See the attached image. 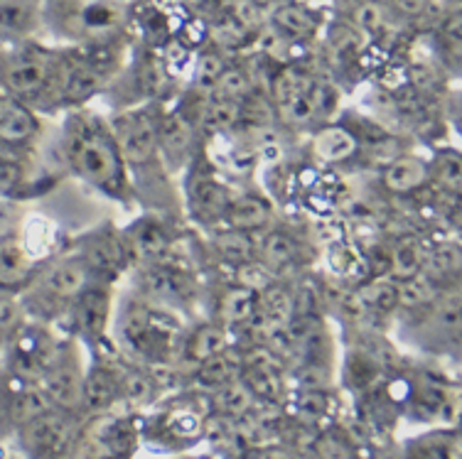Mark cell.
<instances>
[{
    "instance_id": "obj_1",
    "label": "cell",
    "mask_w": 462,
    "mask_h": 459,
    "mask_svg": "<svg viewBox=\"0 0 462 459\" xmlns=\"http://www.w3.org/2000/svg\"><path fill=\"white\" fill-rule=\"evenodd\" d=\"M57 152L62 168L71 177H77L81 185L94 189L108 202L134 207L135 195L131 172L116 142L108 115L89 106L67 111L57 138Z\"/></svg>"
},
{
    "instance_id": "obj_2",
    "label": "cell",
    "mask_w": 462,
    "mask_h": 459,
    "mask_svg": "<svg viewBox=\"0 0 462 459\" xmlns=\"http://www.w3.org/2000/svg\"><path fill=\"white\" fill-rule=\"evenodd\" d=\"M189 319L134 288L116 292L111 344L124 359L148 369H172L180 362Z\"/></svg>"
},
{
    "instance_id": "obj_3",
    "label": "cell",
    "mask_w": 462,
    "mask_h": 459,
    "mask_svg": "<svg viewBox=\"0 0 462 459\" xmlns=\"http://www.w3.org/2000/svg\"><path fill=\"white\" fill-rule=\"evenodd\" d=\"M62 44L42 37L0 44V88L42 115L62 114Z\"/></svg>"
},
{
    "instance_id": "obj_4",
    "label": "cell",
    "mask_w": 462,
    "mask_h": 459,
    "mask_svg": "<svg viewBox=\"0 0 462 459\" xmlns=\"http://www.w3.org/2000/svg\"><path fill=\"white\" fill-rule=\"evenodd\" d=\"M89 283L91 278L81 258L71 251L69 243H64L42 258L32 280L20 292V302L30 319L60 327L71 302Z\"/></svg>"
},
{
    "instance_id": "obj_5",
    "label": "cell",
    "mask_w": 462,
    "mask_h": 459,
    "mask_svg": "<svg viewBox=\"0 0 462 459\" xmlns=\"http://www.w3.org/2000/svg\"><path fill=\"white\" fill-rule=\"evenodd\" d=\"M45 30L71 47L124 40L128 10L121 0H42Z\"/></svg>"
},
{
    "instance_id": "obj_6",
    "label": "cell",
    "mask_w": 462,
    "mask_h": 459,
    "mask_svg": "<svg viewBox=\"0 0 462 459\" xmlns=\"http://www.w3.org/2000/svg\"><path fill=\"white\" fill-rule=\"evenodd\" d=\"M396 317H401L403 339L428 356H448L460 352V290H440L430 300L420 302L416 308L401 309Z\"/></svg>"
},
{
    "instance_id": "obj_7",
    "label": "cell",
    "mask_w": 462,
    "mask_h": 459,
    "mask_svg": "<svg viewBox=\"0 0 462 459\" xmlns=\"http://www.w3.org/2000/svg\"><path fill=\"white\" fill-rule=\"evenodd\" d=\"M231 197L234 189L226 175L199 148V152L182 172V189H180L182 214L199 229H217L222 226Z\"/></svg>"
},
{
    "instance_id": "obj_8",
    "label": "cell",
    "mask_w": 462,
    "mask_h": 459,
    "mask_svg": "<svg viewBox=\"0 0 462 459\" xmlns=\"http://www.w3.org/2000/svg\"><path fill=\"white\" fill-rule=\"evenodd\" d=\"M84 416L64 408H47L15 427L20 459H74L81 450Z\"/></svg>"
},
{
    "instance_id": "obj_9",
    "label": "cell",
    "mask_w": 462,
    "mask_h": 459,
    "mask_svg": "<svg viewBox=\"0 0 462 459\" xmlns=\"http://www.w3.org/2000/svg\"><path fill=\"white\" fill-rule=\"evenodd\" d=\"M69 246L81 258L91 283L118 288L134 268V253L125 239V231L108 221L74 236Z\"/></svg>"
},
{
    "instance_id": "obj_10",
    "label": "cell",
    "mask_w": 462,
    "mask_h": 459,
    "mask_svg": "<svg viewBox=\"0 0 462 459\" xmlns=\"http://www.w3.org/2000/svg\"><path fill=\"white\" fill-rule=\"evenodd\" d=\"M114 285L89 283L71 302L67 315L60 322V332L74 336L89 353L114 349L111 344V322H114L116 308Z\"/></svg>"
},
{
    "instance_id": "obj_11",
    "label": "cell",
    "mask_w": 462,
    "mask_h": 459,
    "mask_svg": "<svg viewBox=\"0 0 462 459\" xmlns=\"http://www.w3.org/2000/svg\"><path fill=\"white\" fill-rule=\"evenodd\" d=\"M87 363H89V352L74 336L62 332L57 352L40 379V386L54 408H64L81 416V386H84Z\"/></svg>"
},
{
    "instance_id": "obj_12",
    "label": "cell",
    "mask_w": 462,
    "mask_h": 459,
    "mask_svg": "<svg viewBox=\"0 0 462 459\" xmlns=\"http://www.w3.org/2000/svg\"><path fill=\"white\" fill-rule=\"evenodd\" d=\"M403 413L430 427L457 423V389L436 372H420L418 376H403Z\"/></svg>"
},
{
    "instance_id": "obj_13",
    "label": "cell",
    "mask_w": 462,
    "mask_h": 459,
    "mask_svg": "<svg viewBox=\"0 0 462 459\" xmlns=\"http://www.w3.org/2000/svg\"><path fill=\"white\" fill-rule=\"evenodd\" d=\"M310 246L295 234L273 224L271 229L256 234V261L254 263L271 280H298L310 265Z\"/></svg>"
},
{
    "instance_id": "obj_14",
    "label": "cell",
    "mask_w": 462,
    "mask_h": 459,
    "mask_svg": "<svg viewBox=\"0 0 462 459\" xmlns=\"http://www.w3.org/2000/svg\"><path fill=\"white\" fill-rule=\"evenodd\" d=\"M199 128L189 115L178 106H165L161 104L158 111V151H161L162 165L168 168L172 177L185 172V168L192 162L199 152Z\"/></svg>"
},
{
    "instance_id": "obj_15",
    "label": "cell",
    "mask_w": 462,
    "mask_h": 459,
    "mask_svg": "<svg viewBox=\"0 0 462 459\" xmlns=\"http://www.w3.org/2000/svg\"><path fill=\"white\" fill-rule=\"evenodd\" d=\"M42 135H45L42 115L0 88V152L35 158Z\"/></svg>"
},
{
    "instance_id": "obj_16",
    "label": "cell",
    "mask_w": 462,
    "mask_h": 459,
    "mask_svg": "<svg viewBox=\"0 0 462 459\" xmlns=\"http://www.w3.org/2000/svg\"><path fill=\"white\" fill-rule=\"evenodd\" d=\"M266 25L283 44L308 47L325 32L328 15L302 0H276L268 8Z\"/></svg>"
},
{
    "instance_id": "obj_17",
    "label": "cell",
    "mask_w": 462,
    "mask_h": 459,
    "mask_svg": "<svg viewBox=\"0 0 462 459\" xmlns=\"http://www.w3.org/2000/svg\"><path fill=\"white\" fill-rule=\"evenodd\" d=\"M23 224L18 229L0 234V290L15 292V295L25 290L42 263V258H47L37 256L35 246L30 243L27 234L23 231Z\"/></svg>"
},
{
    "instance_id": "obj_18",
    "label": "cell",
    "mask_w": 462,
    "mask_h": 459,
    "mask_svg": "<svg viewBox=\"0 0 462 459\" xmlns=\"http://www.w3.org/2000/svg\"><path fill=\"white\" fill-rule=\"evenodd\" d=\"M205 418L192 408H170L141 425V437L161 442L172 452H185L205 437Z\"/></svg>"
},
{
    "instance_id": "obj_19",
    "label": "cell",
    "mask_w": 462,
    "mask_h": 459,
    "mask_svg": "<svg viewBox=\"0 0 462 459\" xmlns=\"http://www.w3.org/2000/svg\"><path fill=\"white\" fill-rule=\"evenodd\" d=\"M234 349V335L217 319H202L187 325L180 363H192V369L202 362H209L219 353Z\"/></svg>"
},
{
    "instance_id": "obj_20",
    "label": "cell",
    "mask_w": 462,
    "mask_h": 459,
    "mask_svg": "<svg viewBox=\"0 0 462 459\" xmlns=\"http://www.w3.org/2000/svg\"><path fill=\"white\" fill-rule=\"evenodd\" d=\"M308 145H310L312 155L328 168H339L345 162H352L362 152L355 131L346 124H339L337 118L310 131Z\"/></svg>"
},
{
    "instance_id": "obj_21",
    "label": "cell",
    "mask_w": 462,
    "mask_h": 459,
    "mask_svg": "<svg viewBox=\"0 0 462 459\" xmlns=\"http://www.w3.org/2000/svg\"><path fill=\"white\" fill-rule=\"evenodd\" d=\"M379 179L389 195H418L428 187V160L418 152H396L382 165Z\"/></svg>"
},
{
    "instance_id": "obj_22",
    "label": "cell",
    "mask_w": 462,
    "mask_h": 459,
    "mask_svg": "<svg viewBox=\"0 0 462 459\" xmlns=\"http://www.w3.org/2000/svg\"><path fill=\"white\" fill-rule=\"evenodd\" d=\"M273 224H278L273 204L256 192H234L222 221V226L246 231V234H261Z\"/></svg>"
},
{
    "instance_id": "obj_23",
    "label": "cell",
    "mask_w": 462,
    "mask_h": 459,
    "mask_svg": "<svg viewBox=\"0 0 462 459\" xmlns=\"http://www.w3.org/2000/svg\"><path fill=\"white\" fill-rule=\"evenodd\" d=\"M403 459H460V430L436 425L403 442Z\"/></svg>"
},
{
    "instance_id": "obj_24",
    "label": "cell",
    "mask_w": 462,
    "mask_h": 459,
    "mask_svg": "<svg viewBox=\"0 0 462 459\" xmlns=\"http://www.w3.org/2000/svg\"><path fill=\"white\" fill-rule=\"evenodd\" d=\"M35 158H20L10 152H0V199L25 202L35 195Z\"/></svg>"
},
{
    "instance_id": "obj_25",
    "label": "cell",
    "mask_w": 462,
    "mask_h": 459,
    "mask_svg": "<svg viewBox=\"0 0 462 459\" xmlns=\"http://www.w3.org/2000/svg\"><path fill=\"white\" fill-rule=\"evenodd\" d=\"M428 160V187H438L445 197H460L462 189V160L455 145L438 148Z\"/></svg>"
},
{
    "instance_id": "obj_26",
    "label": "cell",
    "mask_w": 462,
    "mask_h": 459,
    "mask_svg": "<svg viewBox=\"0 0 462 459\" xmlns=\"http://www.w3.org/2000/svg\"><path fill=\"white\" fill-rule=\"evenodd\" d=\"M382 3L403 27L423 25L433 18V13L440 5V0H382Z\"/></svg>"
},
{
    "instance_id": "obj_27",
    "label": "cell",
    "mask_w": 462,
    "mask_h": 459,
    "mask_svg": "<svg viewBox=\"0 0 462 459\" xmlns=\"http://www.w3.org/2000/svg\"><path fill=\"white\" fill-rule=\"evenodd\" d=\"M25 319L27 315L23 302H20V295L0 290V353Z\"/></svg>"
},
{
    "instance_id": "obj_28",
    "label": "cell",
    "mask_w": 462,
    "mask_h": 459,
    "mask_svg": "<svg viewBox=\"0 0 462 459\" xmlns=\"http://www.w3.org/2000/svg\"><path fill=\"white\" fill-rule=\"evenodd\" d=\"M315 454L320 459H356V445L337 427H328L315 440Z\"/></svg>"
},
{
    "instance_id": "obj_29",
    "label": "cell",
    "mask_w": 462,
    "mask_h": 459,
    "mask_svg": "<svg viewBox=\"0 0 462 459\" xmlns=\"http://www.w3.org/2000/svg\"><path fill=\"white\" fill-rule=\"evenodd\" d=\"M329 3H332V10H335L337 18H346V15H352L359 5H365L366 0H329Z\"/></svg>"
},
{
    "instance_id": "obj_30",
    "label": "cell",
    "mask_w": 462,
    "mask_h": 459,
    "mask_svg": "<svg viewBox=\"0 0 462 459\" xmlns=\"http://www.w3.org/2000/svg\"><path fill=\"white\" fill-rule=\"evenodd\" d=\"M168 459H214L212 454H197V452H175Z\"/></svg>"
},
{
    "instance_id": "obj_31",
    "label": "cell",
    "mask_w": 462,
    "mask_h": 459,
    "mask_svg": "<svg viewBox=\"0 0 462 459\" xmlns=\"http://www.w3.org/2000/svg\"><path fill=\"white\" fill-rule=\"evenodd\" d=\"M13 459H15V457H13Z\"/></svg>"
}]
</instances>
